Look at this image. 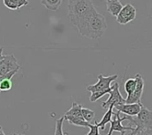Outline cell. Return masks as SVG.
I'll use <instances>...</instances> for the list:
<instances>
[{"label": "cell", "instance_id": "cell-1", "mask_svg": "<svg viewBox=\"0 0 152 135\" xmlns=\"http://www.w3.org/2000/svg\"><path fill=\"white\" fill-rule=\"evenodd\" d=\"M107 27L105 17L94 9L76 26V28L78 33L85 37L98 39L103 36Z\"/></svg>", "mask_w": 152, "mask_h": 135}, {"label": "cell", "instance_id": "cell-2", "mask_svg": "<svg viewBox=\"0 0 152 135\" xmlns=\"http://www.w3.org/2000/svg\"><path fill=\"white\" fill-rule=\"evenodd\" d=\"M95 9L91 0H69L68 15L70 22L76 27L84 18Z\"/></svg>", "mask_w": 152, "mask_h": 135}, {"label": "cell", "instance_id": "cell-3", "mask_svg": "<svg viewBox=\"0 0 152 135\" xmlns=\"http://www.w3.org/2000/svg\"><path fill=\"white\" fill-rule=\"evenodd\" d=\"M123 118L124 120H128L130 124L134 126V128L132 131L134 133L145 129H152V111L143 105L136 117L126 115Z\"/></svg>", "mask_w": 152, "mask_h": 135}, {"label": "cell", "instance_id": "cell-4", "mask_svg": "<svg viewBox=\"0 0 152 135\" xmlns=\"http://www.w3.org/2000/svg\"><path fill=\"white\" fill-rule=\"evenodd\" d=\"M111 86H112V90L109 93L110 94L109 99L107 101H105L102 104V107L103 109H108V108L110 105H114V107H116V106L122 105V104L126 103V100L121 95V93H120V90H119V84L115 83Z\"/></svg>", "mask_w": 152, "mask_h": 135}, {"label": "cell", "instance_id": "cell-5", "mask_svg": "<svg viewBox=\"0 0 152 135\" xmlns=\"http://www.w3.org/2000/svg\"><path fill=\"white\" fill-rule=\"evenodd\" d=\"M98 82L94 85H88L86 87V90L90 93H94L98 91H103L110 89L111 87V83L118 79V75H113L110 77H104L102 75L98 76Z\"/></svg>", "mask_w": 152, "mask_h": 135}, {"label": "cell", "instance_id": "cell-6", "mask_svg": "<svg viewBox=\"0 0 152 135\" xmlns=\"http://www.w3.org/2000/svg\"><path fill=\"white\" fill-rule=\"evenodd\" d=\"M20 66L19 65L16 58L12 54L4 55L3 61H0V77H3L11 71L20 70Z\"/></svg>", "mask_w": 152, "mask_h": 135}, {"label": "cell", "instance_id": "cell-7", "mask_svg": "<svg viewBox=\"0 0 152 135\" xmlns=\"http://www.w3.org/2000/svg\"><path fill=\"white\" fill-rule=\"evenodd\" d=\"M113 119L110 122V131L107 135H112L114 132H118L120 133L121 135H125V133L126 131H133L134 130V126H124L122 125V122L125 121L124 118L120 117V112L118 111L116 113H113Z\"/></svg>", "mask_w": 152, "mask_h": 135}, {"label": "cell", "instance_id": "cell-8", "mask_svg": "<svg viewBox=\"0 0 152 135\" xmlns=\"http://www.w3.org/2000/svg\"><path fill=\"white\" fill-rule=\"evenodd\" d=\"M135 17H136L135 7L131 4H127L125 6H123L120 12L117 16V21L121 25H126L131 22L132 20H134Z\"/></svg>", "mask_w": 152, "mask_h": 135}, {"label": "cell", "instance_id": "cell-9", "mask_svg": "<svg viewBox=\"0 0 152 135\" xmlns=\"http://www.w3.org/2000/svg\"><path fill=\"white\" fill-rule=\"evenodd\" d=\"M142 106V103H134V104L125 103L122 105L116 106L114 107V109H116L120 113H124L125 115H127L130 117H135L140 112Z\"/></svg>", "mask_w": 152, "mask_h": 135}, {"label": "cell", "instance_id": "cell-10", "mask_svg": "<svg viewBox=\"0 0 152 135\" xmlns=\"http://www.w3.org/2000/svg\"><path fill=\"white\" fill-rule=\"evenodd\" d=\"M18 72V70L11 71L10 73L0 77V93L1 92H7L10 91L12 87V77Z\"/></svg>", "mask_w": 152, "mask_h": 135}, {"label": "cell", "instance_id": "cell-11", "mask_svg": "<svg viewBox=\"0 0 152 135\" xmlns=\"http://www.w3.org/2000/svg\"><path fill=\"white\" fill-rule=\"evenodd\" d=\"M107 11L113 16L117 17L123 8V4L119 0H107L106 2Z\"/></svg>", "mask_w": 152, "mask_h": 135}, {"label": "cell", "instance_id": "cell-12", "mask_svg": "<svg viewBox=\"0 0 152 135\" xmlns=\"http://www.w3.org/2000/svg\"><path fill=\"white\" fill-rule=\"evenodd\" d=\"M64 120L68 121L70 125L80 126V127H89L91 126V123L86 122L83 117H75V116H63Z\"/></svg>", "mask_w": 152, "mask_h": 135}, {"label": "cell", "instance_id": "cell-13", "mask_svg": "<svg viewBox=\"0 0 152 135\" xmlns=\"http://www.w3.org/2000/svg\"><path fill=\"white\" fill-rule=\"evenodd\" d=\"M113 109H114V105H110V106L108 108V110H107V112L104 114V116H103V117L102 118V120H101L100 122H97V123H96L97 126L100 127L101 130H104L106 125L111 122L112 117H113V113H114Z\"/></svg>", "mask_w": 152, "mask_h": 135}, {"label": "cell", "instance_id": "cell-14", "mask_svg": "<svg viewBox=\"0 0 152 135\" xmlns=\"http://www.w3.org/2000/svg\"><path fill=\"white\" fill-rule=\"evenodd\" d=\"M3 3L5 7L11 10H18L22 6L28 5V0H3Z\"/></svg>", "mask_w": 152, "mask_h": 135}, {"label": "cell", "instance_id": "cell-15", "mask_svg": "<svg viewBox=\"0 0 152 135\" xmlns=\"http://www.w3.org/2000/svg\"><path fill=\"white\" fill-rule=\"evenodd\" d=\"M143 91H137L134 90V92L129 95H127L126 99V103L128 104H134V103H142L141 100H142V96Z\"/></svg>", "mask_w": 152, "mask_h": 135}, {"label": "cell", "instance_id": "cell-16", "mask_svg": "<svg viewBox=\"0 0 152 135\" xmlns=\"http://www.w3.org/2000/svg\"><path fill=\"white\" fill-rule=\"evenodd\" d=\"M63 0H41V4L48 10L57 11Z\"/></svg>", "mask_w": 152, "mask_h": 135}, {"label": "cell", "instance_id": "cell-17", "mask_svg": "<svg viewBox=\"0 0 152 135\" xmlns=\"http://www.w3.org/2000/svg\"><path fill=\"white\" fill-rule=\"evenodd\" d=\"M82 108L83 106L81 104H78L77 102H73L71 108L64 114L67 116H75V117H83L82 116Z\"/></svg>", "mask_w": 152, "mask_h": 135}, {"label": "cell", "instance_id": "cell-18", "mask_svg": "<svg viewBox=\"0 0 152 135\" xmlns=\"http://www.w3.org/2000/svg\"><path fill=\"white\" fill-rule=\"evenodd\" d=\"M124 87H125V91L127 93V95L133 93L134 92L135 88H136V80H135V78L134 77V78L127 79L126 81V83H125Z\"/></svg>", "mask_w": 152, "mask_h": 135}, {"label": "cell", "instance_id": "cell-19", "mask_svg": "<svg viewBox=\"0 0 152 135\" xmlns=\"http://www.w3.org/2000/svg\"><path fill=\"white\" fill-rule=\"evenodd\" d=\"M112 90V86L110 88V89H107V90H103V91H98V92H94V93H91V96H90V101L91 102H95L97 101L99 99H101L102 96L106 95V94H109Z\"/></svg>", "mask_w": 152, "mask_h": 135}, {"label": "cell", "instance_id": "cell-20", "mask_svg": "<svg viewBox=\"0 0 152 135\" xmlns=\"http://www.w3.org/2000/svg\"><path fill=\"white\" fill-rule=\"evenodd\" d=\"M82 116H83L84 119L86 122H89L90 123L94 118L95 113H94V111H93V110H91L89 109L82 108Z\"/></svg>", "mask_w": 152, "mask_h": 135}, {"label": "cell", "instance_id": "cell-21", "mask_svg": "<svg viewBox=\"0 0 152 135\" xmlns=\"http://www.w3.org/2000/svg\"><path fill=\"white\" fill-rule=\"evenodd\" d=\"M90 128V131L88 134H86V135H100V133H99V130H100V127L97 126L96 122L94 123V125H92L89 126Z\"/></svg>", "mask_w": 152, "mask_h": 135}, {"label": "cell", "instance_id": "cell-22", "mask_svg": "<svg viewBox=\"0 0 152 135\" xmlns=\"http://www.w3.org/2000/svg\"><path fill=\"white\" fill-rule=\"evenodd\" d=\"M130 135H152V129H145V130H142V131H138V132H132V134Z\"/></svg>", "mask_w": 152, "mask_h": 135}, {"label": "cell", "instance_id": "cell-23", "mask_svg": "<svg viewBox=\"0 0 152 135\" xmlns=\"http://www.w3.org/2000/svg\"><path fill=\"white\" fill-rule=\"evenodd\" d=\"M3 50H4V48L3 47H0V61H3V59L4 57V55H3Z\"/></svg>", "mask_w": 152, "mask_h": 135}, {"label": "cell", "instance_id": "cell-24", "mask_svg": "<svg viewBox=\"0 0 152 135\" xmlns=\"http://www.w3.org/2000/svg\"><path fill=\"white\" fill-rule=\"evenodd\" d=\"M0 135H5V134H4V131H3L2 126H0Z\"/></svg>", "mask_w": 152, "mask_h": 135}, {"label": "cell", "instance_id": "cell-25", "mask_svg": "<svg viewBox=\"0 0 152 135\" xmlns=\"http://www.w3.org/2000/svg\"><path fill=\"white\" fill-rule=\"evenodd\" d=\"M14 135H24V134H15Z\"/></svg>", "mask_w": 152, "mask_h": 135}, {"label": "cell", "instance_id": "cell-26", "mask_svg": "<svg viewBox=\"0 0 152 135\" xmlns=\"http://www.w3.org/2000/svg\"><path fill=\"white\" fill-rule=\"evenodd\" d=\"M100 135H101V134H100Z\"/></svg>", "mask_w": 152, "mask_h": 135}]
</instances>
